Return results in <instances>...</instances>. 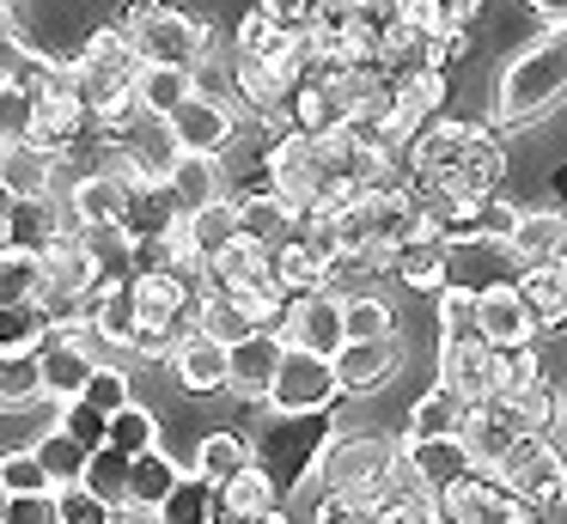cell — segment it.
<instances>
[{"label": "cell", "instance_id": "obj_1", "mask_svg": "<svg viewBox=\"0 0 567 524\" xmlns=\"http://www.w3.org/2000/svg\"><path fill=\"white\" fill-rule=\"evenodd\" d=\"M403 177L415 195H494V183L506 177V146L476 122L433 116L403 146Z\"/></svg>", "mask_w": 567, "mask_h": 524}, {"label": "cell", "instance_id": "obj_2", "mask_svg": "<svg viewBox=\"0 0 567 524\" xmlns=\"http://www.w3.org/2000/svg\"><path fill=\"white\" fill-rule=\"evenodd\" d=\"M567 97V24H555L543 43L513 55V68L494 85V129H525L543 122Z\"/></svg>", "mask_w": 567, "mask_h": 524}, {"label": "cell", "instance_id": "obj_3", "mask_svg": "<svg viewBox=\"0 0 567 524\" xmlns=\"http://www.w3.org/2000/svg\"><path fill=\"white\" fill-rule=\"evenodd\" d=\"M336 439V414L330 409H311V414H281L269 409V421L250 433V463L275 482V494H299L306 475H318V458L330 451Z\"/></svg>", "mask_w": 567, "mask_h": 524}, {"label": "cell", "instance_id": "obj_4", "mask_svg": "<svg viewBox=\"0 0 567 524\" xmlns=\"http://www.w3.org/2000/svg\"><path fill=\"white\" fill-rule=\"evenodd\" d=\"M396 470H403V451L391 445V439H330V451L318 458V482L323 494H342L348 506L372 512L379 518L384 494H391Z\"/></svg>", "mask_w": 567, "mask_h": 524}, {"label": "cell", "instance_id": "obj_5", "mask_svg": "<svg viewBox=\"0 0 567 524\" xmlns=\"http://www.w3.org/2000/svg\"><path fill=\"white\" fill-rule=\"evenodd\" d=\"M488 475L518 500H543L549 487L567 482V451L555 445L549 433H513V445L501 451V463H494Z\"/></svg>", "mask_w": 567, "mask_h": 524}, {"label": "cell", "instance_id": "obj_6", "mask_svg": "<svg viewBox=\"0 0 567 524\" xmlns=\"http://www.w3.org/2000/svg\"><path fill=\"white\" fill-rule=\"evenodd\" d=\"M342 397L336 384V366L311 348H281V366H275V384H269V409L281 414H311V409H330Z\"/></svg>", "mask_w": 567, "mask_h": 524}, {"label": "cell", "instance_id": "obj_7", "mask_svg": "<svg viewBox=\"0 0 567 524\" xmlns=\"http://www.w3.org/2000/svg\"><path fill=\"white\" fill-rule=\"evenodd\" d=\"M128 43H135L141 61H165V68H202V55H208V31L165 0L141 24H128Z\"/></svg>", "mask_w": 567, "mask_h": 524}, {"label": "cell", "instance_id": "obj_8", "mask_svg": "<svg viewBox=\"0 0 567 524\" xmlns=\"http://www.w3.org/2000/svg\"><path fill=\"white\" fill-rule=\"evenodd\" d=\"M275 336L287 341V348H311V353H323L330 360L336 348L348 341V329H342V299L336 292H293V299L281 305V323H275Z\"/></svg>", "mask_w": 567, "mask_h": 524}, {"label": "cell", "instance_id": "obj_9", "mask_svg": "<svg viewBox=\"0 0 567 524\" xmlns=\"http://www.w3.org/2000/svg\"><path fill=\"white\" fill-rule=\"evenodd\" d=\"M403 341H396V329L391 336H360V341H342V348L330 353V366H336V384L348 390V397H372V390H384L396 372H403Z\"/></svg>", "mask_w": 567, "mask_h": 524}, {"label": "cell", "instance_id": "obj_10", "mask_svg": "<svg viewBox=\"0 0 567 524\" xmlns=\"http://www.w3.org/2000/svg\"><path fill=\"white\" fill-rule=\"evenodd\" d=\"M165 134L177 141V153H214L220 158L226 146L238 141V122H233V110H226L214 92H189L184 104L165 116Z\"/></svg>", "mask_w": 567, "mask_h": 524}, {"label": "cell", "instance_id": "obj_11", "mask_svg": "<svg viewBox=\"0 0 567 524\" xmlns=\"http://www.w3.org/2000/svg\"><path fill=\"white\" fill-rule=\"evenodd\" d=\"M128 189H135V171H123L116 158H104V165H92L86 177H74V189H68V219L74 226H123L128 214Z\"/></svg>", "mask_w": 567, "mask_h": 524}, {"label": "cell", "instance_id": "obj_12", "mask_svg": "<svg viewBox=\"0 0 567 524\" xmlns=\"http://www.w3.org/2000/svg\"><path fill=\"white\" fill-rule=\"evenodd\" d=\"M403 470L415 475L427 494H452L457 482H470L476 475V458H470V445L457 433H445V439H403Z\"/></svg>", "mask_w": 567, "mask_h": 524}, {"label": "cell", "instance_id": "obj_13", "mask_svg": "<svg viewBox=\"0 0 567 524\" xmlns=\"http://www.w3.org/2000/svg\"><path fill=\"white\" fill-rule=\"evenodd\" d=\"M281 348H287V341L275 336V329H250L245 341H233V348H226V390L245 397V402H269Z\"/></svg>", "mask_w": 567, "mask_h": 524}, {"label": "cell", "instance_id": "obj_14", "mask_svg": "<svg viewBox=\"0 0 567 524\" xmlns=\"http://www.w3.org/2000/svg\"><path fill=\"white\" fill-rule=\"evenodd\" d=\"M68 226H74V219L62 214L55 195H7V244H19V250L50 256L62 238H74Z\"/></svg>", "mask_w": 567, "mask_h": 524}, {"label": "cell", "instance_id": "obj_15", "mask_svg": "<svg viewBox=\"0 0 567 524\" xmlns=\"http://www.w3.org/2000/svg\"><path fill=\"white\" fill-rule=\"evenodd\" d=\"M476 311H482V341H488V348H530V341H537V323H530V305H525V292H518V280L482 287Z\"/></svg>", "mask_w": 567, "mask_h": 524}, {"label": "cell", "instance_id": "obj_16", "mask_svg": "<svg viewBox=\"0 0 567 524\" xmlns=\"http://www.w3.org/2000/svg\"><path fill=\"white\" fill-rule=\"evenodd\" d=\"M506 250L518 268H555V256L567 250V214L555 207H518V226L506 232Z\"/></svg>", "mask_w": 567, "mask_h": 524}, {"label": "cell", "instance_id": "obj_17", "mask_svg": "<svg viewBox=\"0 0 567 524\" xmlns=\"http://www.w3.org/2000/svg\"><path fill=\"white\" fill-rule=\"evenodd\" d=\"M208 287H220V292H281L275 287V250H262V244H250V238L226 244L220 256H208Z\"/></svg>", "mask_w": 567, "mask_h": 524}, {"label": "cell", "instance_id": "obj_18", "mask_svg": "<svg viewBox=\"0 0 567 524\" xmlns=\"http://www.w3.org/2000/svg\"><path fill=\"white\" fill-rule=\"evenodd\" d=\"M440 384H452V390H464L470 402H482L494 384V348L482 336L440 341Z\"/></svg>", "mask_w": 567, "mask_h": 524}, {"label": "cell", "instance_id": "obj_19", "mask_svg": "<svg viewBox=\"0 0 567 524\" xmlns=\"http://www.w3.org/2000/svg\"><path fill=\"white\" fill-rule=\"evenodd\" d=\"M165 360H172V372H177V384H184V390H202V397L226 390V348L214 336H202V329H189Z\"/></svg>", "mask_w": 567, "mask_h": 524}, {"label": "cell", "instance_id": "obj_20", "mask_svg": "<svg viewBox=\"0 0 567 524\" xmlns=\"http://www.w3.org/2000/svg\"><path fill=\"white\" fill-rule=\"evenodd\" d=\"M123 226L135 232V238H165V232L184 226V207H177V195L165 189V177H135Z\"/></svg>", "mask_w": 567, "mask_h": 524}, {"label": "cell", "instance_id": "obj_21", "mask_svg": "<svg viewBox=\"0 0 567 524\" xmlns=\"http://www.w3.org/2000/svg\"><path fill=\"white\" fill-rule=\"evenodd\" d=\"M238 202V232H245L250 244H262V250H281L287 238H293V207L281 202L275 189H250V195H233Z\"/></svg>", "mask_w": 567, "mask_h": 524}, {"label": "cell", "instance_id": "obj_22", "mask_svg": "<svg viewBox=\"0 0 567 524\" xmlns=\"http://www.w3.org/2000/svg\"><path fill=\"white\" fill-rule=\"evenodd\" d=\"M269 506H281V494H275V482L257 470V463H245L233 482L214 487V524H245V518H257V512H269Z\"/></svg>", "mask_w": 567, "mask_h": 524}, {"label": "cell", "instance_id": "obj_23", "mask_svg": "<svg viewBox=\"0 0 567 524\" xmlns=\"http://www.w3.org/2000/svg\"><path fill=\"white\" fill-rule=\"evenodd\" d=\"M391 268H396V280H409L415 292H440L445 287V268H452V244L433 238V232H415V238L396 244Z\"/></svg>", "mask_w": 567, "mask_h": 524}, {"label": "cell", "instance_id": "obj_24", "mask_svg": "<svg viewBox=\"0 0 567 524\" xmlns=\"http://www.w3.org/2000/svg\"><path fill=\"white\" fill-rule=\"evenodd\" d=\"M74 244L86 250V263L99 268V287L104 280H128L135 275V232L128 226H74Z\"/></svg>", "mask_w": 567, "mask_h": 524}, {"label": "cell", "instance_id": "obj_25", "mask_svg": "<svg viewBox=\"0 0 567 524\" xmlns=\"http://www.w3.org/2000/svg\"><path fill=\"white\" fill-rule=\"evenodd\" d=\"M189 92H196V68H165V61H141V73H135V104H141V116L165 122Z\"/></svg>", "mask_w": 567, "mask_h": 524}, {"label": "cell", "instance_id": "obj_26", "mask_svg": "<svg viewBox=\"0 0 567 524\" xmlns=\"http://www.w3.org/2000/svg\"><path fill=\"white\" fill-rule=\"evenodd\" d=\"M165 189H172L177 207L189 214V207L226 195V171H220V158H214V153H177L172 171H165Z\"/></svg>", "mask_w": 567, "mask_h": 524}, {"label": "cell", "instance_id": "obj_27", "mask_svg": "<svg viewBox=\"0 0 567 524\" xmlns=\"http://www.w3.org/2000/svg\"><path fill=\"white\" fill-rule=\"evenodd\" d=\"M184 232H189V244H196L202 263H208V256H220L226 244L245 238V232H238V202H233V195H214V202L189 207V214H184Z\"/></svg>", "mask_w": 567, "mask_h": 524}, {"label": "cell", "instance_id": "obj_28", "mask_svg": "<svg viewBox=\"0 0 567 524\" xmlns=\"http://www.w3.org/2000/svg\"><path fill=\"white\" fill-rule=\"evenodd\" d=\"M464 414H470V397L452 384H433L427 397L409 409V439H445V433H464Z\"/></svg>", "mask_w": 567, "mask_h": 524}, {"label": "cell", "instance_id": "obj_29", "mask_svg": "<svg viewBox=\"0 0 567 524\" xmlns=\"http://www.w3.org/2000/svg\"><path fill=\"white\" fill-rule=\"evenodd\" d=\"M518 292H525L530 323H537L543 336L567 329V280L555 275V268H518Z\"/></svg>", "mask_w": 567, "mask_h": 524}, {"label": "cell", "instance_id": "obj_30", "mask_svg": "<svg viewBox=\"0 0 567 524\" xmlns=\"http://www.w3.org/2000/svg\"><path fill=\"white\" fill-rule=\"evenodd\" d=\"M55 317L43 299H19V305H0V353H38L50 341Z\"/></svg>", "mask_w": 567, "mask_h": 524}, {"label": "cell", "instance_id": "obj_31", "mask_svg": "<svg viewBox=\"0 0 567 524\" xmlns=\"http://www.w3.org/2000/svg\"><path fill=\"white\" fill-rule=\"evenodd\" d=\"M0 189L7 195H55V153H43V146H7Z\"/></svg>", "mask_w": 567, "mask_h": 524}, {"label": "cell", "instance_id": "obj_32", "mask_svg": "<svg viewBox=\"0 0 567 524\" xmlns=\"http://www.w3.org/2000/svg\"><path fill=\"white\" fill-rule=\"evenodd\" d=\"M177 475H184V470H177V463L165 458L159 445H153V451H141V458H128V506L159 512V500L177 487Z\"/></svg>", "mask_w": 567, "mask_h": 524}, {"label": "cell", "instance_id": "obj_33", "mask_svg": "<svg viewBox=\"0 0 567 524\" xmlns=\"http://www.w3.org/2000/svg\"><path fill=\"white\" fill-rule=\"evenodd\" d=\"M43 280H50V263H43L38 250H19V244L0 250V305L43 299Z\"/></svg>", "mask_w": 567, "mask_h": 524}, {"label": "cell", "instance_id": "obj_34", "mask_svg": "<svg viewBox=\"0 0 567 524\" xmlns=\"http://www.w3.org/2000/svg\"><path fill=\"white\" fill-rule=\"evenodd\" d=\"M245 463H250V439H238L233 427H220V433H208L196 445V475H202V482H214V487L233 482Z\"/></svg>", "mask_w": 567, "mask_h": 524}, {"label": "cell", "instance_id": "obj_35", "mask_svg": "<svg viewBox=\"0 0 567 524\" xmlns=\"http://www.w3.org/2000/svg\"><path fill=\"white\" fill-rule=\"evenodd\" d=\"M104 445H116L123 458H141V451L159 445V421H153V409H141L135 397L123 402V409L104 421Z\"/></svg>", "mask_w": 567, "mask_h": 524}, {"label": "cell", "instance_id": "obj_36", "mask_svg": "<svg viewBox=\"0 0 567 524\" xmlns=\"http://www.w3.org/2000/svg\"><path fill=\"white\" fill-rule=\"evenodd\" d=\"M159 524H214V482H202L196 470L177 475V487L159 500Z\"/></svg>", "mask_w": 567, "mask_h": 524}, {"label": "cell", "instance_id": "obj_37", "mask_svg": "<svg viewBox=\"0 0 567 524\" xmlns=\"http://www.w3.org/2000/svg\"><path fill=\"white\" fill-rule=\"evenodd\" d=\"M31 451H38V463L50 470L55 487H62V482H80V475H86V458H92V445H80L68 427H50V433H43Z\"/></svg>", "mask_w": 567, "mask_h": 524}, {"label": "cell", "instance_id": "obj_38", "mask_svg": "<svg viewBox=\"0 0 567 524\" xmlns=\"http://www.w3.org/2000/svg\"><path fill=\"white\" fill-rule=\"evenodd\" d=\"M379 275H384V263L372 250H336L330 263H323V292H336V299H348V292H372Z\"/></svg>", "mask_w": 567, "mask_h": 524}, {"label": "cell", "instance_id": "obj_39", "mask_svg": "<svg viewBox=\"0 0 567 524\" xmlns=\"http://www.w3.org/2000/svg\"><path fill=\"white\" fill-rule=\"evenodd\" d=\"M38 134V92L25 80H0V141L25 146Z\"/></svg>", "mask_w": 567, "mask_h": 524}, {"label": "cell", "instance_id": "obj_40", "mask_svg": "<svg viewBox=\"0 0 567 524\" xmlns=\"http://www.w3.org/2000/svg\"><path fill=\"white\" fill-rule=\"evenodd\" d=\"M80 482H86L99 500H111V506H128V458L116 445H92L86 475H80Z\"/></svg>", "mask_w": 567, "mask_h": 524}, {"label": "cell", "instance_id": "obj_41", "mask_svg": "<svg viewBox=\"0 0 567 524\" xmlns=\"http://www.w3.org/2000/svg\"><path fill=\"white\" fill-rule=\"evenodd\" d=\"M275 287H281L287 299H293V292H318L323 287V263L299 238H287L281 250H275Z\"/></svg>", "mask_w": 567, "mask_h": 524}, {"label": "cell", "instance_id": "obj_42", "mask_svg": "<svg viewBox=\"0 0 567 524\" xmlns=\"http://www.w3.org/2000/svg\"><path fill=\"white\" fill-rule=\"evenodd\" d=\"M116 512H123V506L99 500L86 482H62V487H55V524H116Z\"/></svg>", "mask_w": 567, "mask_h": 524}, {"label": "cell", "instance_id": "obj_43", "mask_svg": "<svg viewBox=\"0 0 567 524\" xmlns=\"http://www.w3.org/2000/svg\"><path fill=\"white\" fill-rule=\"evenodd\" d=\"M440 341H464V336H482V311H476V292L470 287H440Z\"/></svg>", "mask_w": 567, "mask_h": 524}, {"label": "cell", "instance_id": "obj_44", "mask_svg": "<svg viewBox=\"0 0 567 524\" xmlns=\"http://www.w3.org/2000/svg\"><path fill=\"white\" fill-rule=\"evenodd\" d=\"M391 305L379 299V292H348L342 299V329H348V341H360V336H391Z\"/></svg>", "mask_w": 567, "mask_h": 524}, {"label": "cell", "instance_id": "obj_45", "mask_svg": "<svg viewBox=\"0 0 567 524\" xmlns=\"http://www.w3.org/2000/svg\"><path fill=\"white\" fill-rule=\"evenodd\" d=\"M330 12V0H262V19L275 24L281 37H311Z\"/></svg>", "mask_w": 567, "mask_h": 524}, {"label": "cell", "instance_id": "obj_46", "mask_svg": "<svg viewBox=\"0 0 567 524\" xmlns=\"http://www.w3.org/2000/svg\"><path fill=\"white\" fill-rule=\"evenodd\" d=\"M0 487H7V494H50L55 482L38 463V451H7V458H0Z\"/></svg>", "mask_w": 567, "mask_h": 524}, {"label": "cell", "instance_id": "obj_47", "mask_svg": "<svg viewBox=\"0 0 567 524\" xmlns=\"http://www.w3.org/2000/svg\"><path fill=\"white\" fill-rule=\"evenodd\" d=\"M80 397H86L92 409H99L104 421H111V414H116V409H123V402H128V372H123V366H116V360H99V372L86 378V390H80Z\"/></svg>", "mask_w": 567, "mask_h": 524}, {"label": "cell", "instance_id": "obj_48", "mask_svg": "<svg viewBox=\"0 0 567 524\" xmlns=\"http://www.w3.org/2000/svg\"><path fill=\"white\" fill-rule=\"evenodd\" d=\"M31 68H38V43L13 19H0V80H25Z\"/></svg>", "mask_w": 567, "mask_h": 524}, {"label": "cell", "instance_id": "obj_49", "mask_svg": "<svg viewBox=\"0 0 567 524\" xmlns=\"http://www.w3.org/2000/svg\"><path fill=\"white\" fill-rule=\"evenodd\" d=\"M62 427L80 439V445H104V414L92 409L86 397H68V402H62Z\"/></svg>", "mask_w": 567, "mask_h": 524}, {"label": "cell", "instance_id": "obj_50", "mask_svg": "<svg viewBox=\"0 0 567 524\" xmlns=\"http://www.w3.org/2000/svg\"><path fill=\"white\" fill-rule=\"evenodd\" d=\"M7 524H55V487L50 494H7Z\"/></svg>", "mask_w": 567, "mask_h": 524}, {"label": "cell", "instance_id": "obj_51", "mask_svg": "<svg viewBox=\"0 0 567 524\" xmlns=\"http://www.w3.org/2000/svg\"><path fill=\"white\" fill-rule=\"evenodd\" d=\"M518 226V207L513 202H501V195H482V238H501L506 244V232Z\"/></svg>", "mask_w": 567, "mask_h": 524}, {"label": "cell", "instance_id": "obj_52", "mask_svg": "<svg viewBox=\"0 0 567 524\" xmlns=\"http://www.w3.org/2000/svg\"><path fill=\"white\" fill-rule=\"evenodd\" d=\"M530 518H537V524H567V482L549 487L543 500H530Z\"/></svg>", "mask_w": 567, "mask_h": 524}, {"label": "cell", "instance_id": "obj_53", "mask_svg": "<svg viewBox=\"0 0 567 524\" xmlns=\"http://www.w3.org/2000/svg\"><path fill=\"white\" fill-rule=\"evenodd\" d=\"M433 7H440L452 24H470V19H476V7H482V0H433Z\"/></svg>", "mask_w": 567, "mask_h": 524}, {"label": "cell", "instance_id": "obj_54", "mask_svg": "<svg viewBox=\"0 0 567 524\" xmlns=\"http://www.w3.org/2000/svg\"><path fill=\"white\" fill-rule=\"evenodd\" d=\"M530 7L543 12V19H555V24H567V0H530Z\"/></svg>", "mask_w": 567, "mask_h": 524}, {"label": "cell", "instance_id": "obj_55", "mask_svg": "<svg viewBox=\"0 0 567 524\" xmlns=\"http://www.w3.org/2000/svg\"><path fill=\"white\" fill-rule=\"evenodd\" d=\"M555 421H561V451H567V390H555Z\"/></svg>", "mask_w": 567, "mask_h": 524}, {"label": "cell", "instance_id": "obj_56", "mask_svg": "<svg viewBox=\"0 0 567 524\" xmlns=\"http://www.w3.org/2000/svg\"><path fill=\"white\" fill-rule=\"evenodd\" d=\"M245 524H293V518H287L281 506H269V512H257V518H245Z\"/></svg>", "mask_w": 567, "mask_h": 524}, {"label": "cell", "instance_id": "obj_57", "mask_svg": "<svg viewBox=\"0 0 567 524\" xmlns=\"http://www.w3.org/2000/svg\"><path fill=\"white\" fill-rule=\"evenodd\" d=\"M0 250H7V189H0Z\"/></svg>", "mask_w": 567, "mask_h": 524}, {"label": "cell", "instance_id": "obj_58", "mask_svg": "<svg viewBox=\"0 0 567 524\" xmlns=\"http://www.w3.org/2000/svg\"><path fill=\"white\" fill-rule=\"evenodd\" d=\"M555 275H561V280H567V250H561V256H555Z\"/></svg>", "mask_w": 567, "mask_h": 524}, {"label": "cell", "instance_id": "obj_59", "mask_svg": "<svg viewBox=\"0 0 567 524\" xmlns=\"http://www.w3.org/2000/svg\"><path fill=\"white\" fill-rule=\"evenodd\" d=\"M0 524H7V487H0Z\"/></svg>", "mask_w": 567, "mask_h": 524}, {"label": "cell", "instance_id": "obj_60", "mask_svg": "<svg viewBox=\"0 0 567 524\" xmlns=\"http://www.w3.org/2000/svg\"><path fill=\"white\" fill-rule=\"evenodd\" d=\"M7 360H19V353H0V372H7Z\"/></svg>", "mask_w": 567, "mask_h": 524}, {"label": "cell", "instance_id": "obj_61", "mask_svg": "<svg viewBox=\"0 0 567 524\" xmlns=\"http://www.w3.org/2000/svg\"><path fill=\"white\" fill-rule=\"evenodd\" d=\"M0 158H7V141H0Z\"/></svg>", "mask_w": 567, "mask_h": 524}]
</instances>
